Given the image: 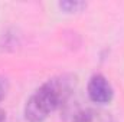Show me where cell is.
<instances>
[{
	"label": "cell",
	"mask_w": 124,
	"mask_h": 122,
	"mask_svg": "<svg viewBox=\"0 0 124 122\" xmlns=\"http://www.w3.org/2000/svg\"><path fill=\"white\" fill-rule=\"evenodd\" d=\"M75 78L61 75L46 81L29 98L25 106V118L29 122L45 121L52 112L65 105L74 92Z\"/></svg>",
	"instance_id": "obj_1"
},
{
	"label": "cell",
	"mask_w": 124,
	"mask_h": 122,
	"mask_svg": "<svg viewBox=\"0 0 124 122\" xmlns=\"http://www.w3.org/2000/svg\"><path fill=\"white\" fill-rule=\"evenodd\" d=\"M87 91H88V98L91 99V102L98 103V105L111 102V99L114 96L111 83L102 75H94L88 82Z\"/></svg>",
	"instance_id": "obj_2"
},
{
	"label": "cell",
	"mask_w": 124,
	"mask_h": 122,
	"mask_svg": "<svg viewBox=\"0 0 124 122\" xmlns=\"http://www.w3.org/2000/svg\"><path fill=\"white\" fill-rule=\"evenodd\" d=\"M59 7L66 13H77V12H81L82 9H85L87 3L85 1H78V0H74V1L68 0V1H61Z\"/></svg>",
	"instance_id": "obj_3"
},
{
	"label": "cell",
	"mask_w": 124,
	"mask_h": 122,
	"mask_svg": "<svg viewBox=\"0 0 124 122\" xmlns=\"http://www.w3.org/2000/svg\"><path fill=\"white\" fill-rule=\"evenodd\" d=\"M7 91H9V83H7V79L0 78V101L6 96Z\"/></svg>",
	"instance_id": "obj_4"
},
{
	"label": "cell",
	"mask_w": 124,
	"mask_h": 122,
	"mask_svg": "<svg viewBox=\"0 0 124 122\" xmlns=\"http://www.w3.org/2000/svg\"><path fill=\"white\" fill-rule=\"evenodd\" d=\"M6 121V112L0 109V122H4Z\"/></svg>",
	"instance_id": "obj_5"
}]
</instances>
